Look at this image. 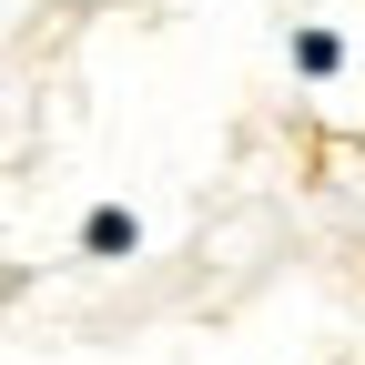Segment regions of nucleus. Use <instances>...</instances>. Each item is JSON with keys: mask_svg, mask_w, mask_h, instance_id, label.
Returning a JSON list of instances; mask_svg holds the SVG:
<instances>
[{"mask_svg": "<svg viewBox=\"0 0 365 365\" xmlns=\"http://www.w3.org/2000/svg\"><path fill=\"white\" fill-rule=\"evenodd\" d=\"M294 71H304V81H335V71H345V41H335L325 21H294Z\"/></svg>", "mask_w": 365, "mask_h": 365, "instance_id": "nucleus-2", "label": "nucleus"}, {"mask_svg": "<svg viewBox=\"0 0 365 365\" xmlns=\"http://www.w3.org/2000/svg\"><path fill=\"white\" fill-rule=\"evenodd\" d=\"M122 254H143V213L132 203H91L81 213V264H122Z\"/></svg>", "mask_w": 365, "mask_h": 365, "instance_id": "nucleus-1", "label": "nucleus"}]
</instances>
